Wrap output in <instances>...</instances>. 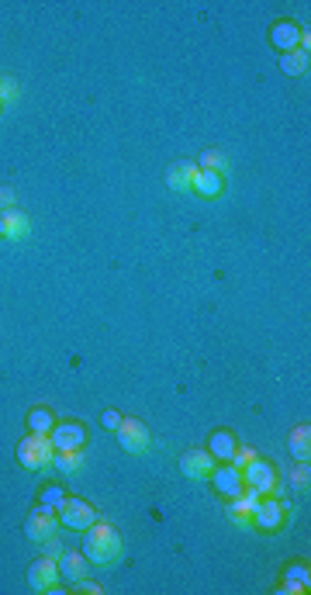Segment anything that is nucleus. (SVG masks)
I'll return each mask as SVG.
<instances>
[{
	"label": "nucleus",
	"mask_w": 311,
	"mask_h": 595,
	"mask_svg": "<svg viewBox=\"0 0 311 595\" xmlns=\"http://www.w3.org/2000/svg\"><path fill=\"white\" fill-rule=\"evenodd\" d=\"M80 464H83V450H70V454H59V450H56V454H52V468L63 471V474H73Z\"/></svg>",
	"instance_id": "nucleus-20"
},
{
	"label": "nucleus",
	"mask_w": 311,
	"mask_h": 595,
	"mask_svg": "<svg viewBox=\"0 0 311 595\" xmlns=\"http://www.w3.org/2000/svg\"><path fill=\"white\" fill-rule=\"evenodd\" d=\"M56 523H59L56 509H45V505H38V509L28 516V523H24V533H28V540H49V536L56 533Z\"/></svg>",
	"instance_id": "nucleus-9"
},
{
	"label": "nucleus",
	"mask_w": 311,
	"mask_h": 595,
	"mask_svg": "<svg viewBox=\"0 0 311 595\" xmlns=\"http://www.w3.org/2000/svg\"><path fill=\"white\" fill-rule=\"evenodd\" d=\"M280 70H284L287 77H305V70H308V52H301V49H294V52H284V59H280Z\"/></svg>",
	"instance_id": "nucleus-18"
},
{
	"label": "nucleus",
	"mask_w": 311,
	"mask_h": 595,
	"mask_svg": "<svg viewBox=\"0 0 311 595\" xmlns=\"http://www.w3.org/2000/svg\"><path fill=\"white\" fill-rule=\"evenodd\" d=\"M56 516H59V523H63V526H70V530H87V526H94V523H97L94 505H87L83 498H66V502L56 509Z\"/></svg>",
	"instance_id": "nucleus-3"
},
{
	"label": "nucleus",
	"mask_w": 311,
	"mask_h": 595,
	"mask_svg": "<svg viewBox=\"0 0 311 595\" xmlns=\"http://www.w3.org/2000/svg\"><path fill=\"white\" fill-rule=\"evenodd\" d=\"M52 447L59 454H70V450H83V440H87V429L77 426V422H56L52 433H49Z\"/></svg>",
	"instance_id": "nucleus-5"
},
{
	"label": "nucleus",
	"mask_w": 311,
	"mask_h": 595,
	"mask_svg": "<svg viewBox=\"0 0 311 595\" xmlns=\"http://www.w3.org/2000/svg\"><path fill=\"white\" fill-rule=\"evenodd\" d=\"M83 561H87V557H83L80 550H66V554H59V575H63L66 582H73V585H77V582L87 575Z\"/></svg>",
	"instance_id": "nucleus-13"
},
{
	"label": "nucleus",
	"mask_w": 311,
	"mask_h": 595,
	"mask_svg": "<svg viewBox=\"0 0 311 595\" xmlns=\"http://www.w3.org/2000/svg\"><path fill=\"white\" fill-rule=\"evenodd\" d=\"M221 173L218 170H198L194 173V184H191V191H198V194H205V198H218L221 194Z\"/></svg>",
	"instance_id": "nucleus-15"
},
{
	"label": "nucleus",
	"mask_w": 311,
	"mask_h": 595,
	"mask_svg": "<svg viewBox=\"0 0 311 595\" xmlns=\"http://www.w3.org/2000/svg\"><path fill=\"white\" fill-rule=\"evenodd\" d=\"M52 454H56V447H52L49 433H31V436H24L17 443V464L28 468V471L52 468Z\"/></svg>",
	"instance_id": "nucleus-2"
},
{
	"label": "nucleus",
	"mask_w": 311,
	"mask_h": 595,
	"mask_svg": "<svg viewBox=\"0 0 311 595\" xmlns=\"http://www.w3.org/2000/svg\"><path fill=\"white\" fill-rule=\"evenodd\" d=\"M52 426H56V419H52L49 408H31L28 412V429L31 433H52Z\"/></svg>",
	"instance_id": "nucleus-21"
},
{
	"label": "nucleus",
	"mask_w": 311,
	"mask_h": 595,
	"mask_svg": "<svg viewBox=\"0 0 311 595\" xmlns=\"http://www.w3.org/2000/svg\"><path fill=\"white\" fill-rule=\"evenodd\" d=\"M194 173H198V167H194V163H180V167H173V170H170V187H177V191H191Z\"/></svg>",
	"instance_id": "nucleus-19"
},
{
	"label": "nucleus",
	"mask_w": 311,
	"mask_h": 595,
	"mask_svg": "<svg viewBox=\"0 0 311 595\" xmlns=\"http://www.w3.org/2000/svg\"><path fill=\"white\" fill-rule=\"evenodd\" d=\"M80 547H83L80 554H83L87 561H94V564H111V561L121 554V536H118L114 526L94 523V526L83 530V543H80Z\"/></svg>",
	"instance_id": "nucleus-1"
},
{
	"label": "nucleus",
	"mask_w": 311,
	"mask_h": 595,
	"mask_svg": "<svg viewBox=\"0 0 311 595\" xmlns=\"http://www.w3.org/2000/svg\"><path fill=\"white\" fill-rule=\"evenodd\" d=\"M308 589V568L305 564H291L287 571H284V585H280V592L287 595H298Z\"/></svg>",
	"instance_id": "nucleus-16"
},
{
	"label": "nucleus",
	"mask_w": 311,
	"mask_h": 595,
	"mask_svg": "<svg viewBox=\"0 0 311 595\" xmlns=\"http://www.w3.org/2000/svg\"><path fill=\"white\" fill-rule=\"evenodd\" d=\"M242 485H246V488H256L260 495H263V492H273V488H277V471H273V464L253 457V461L242 468Z\"/></svg>",
	"instance_id": "nucleus-4"
},
{
	"label": "nucleus",
	"mask_w": 311,
	"mask_h": 595,
	"mask_svg": "<svg viewBox=\"0 0 311 595\" xmlns=\"http://www.w3.org/2000/svg\"><path fill=\"white\" fill-rule=\"evenodd\" d=\"M180 471H184L187 478H207V474L214 471V457H211L207 450H187V454L180 457Z\"/></svg>",
	"instance_id": "nucleus-10"
},
{
	"label": "nucleus",
	"mask_w": 311,
	"mask_h": 595,
	"mask_svg": "<svg viewBox=\"0 0 311 595\" xmlns=\"http://www.w3.org/2000/svg\"><path fill=\"white\" fill-rule=\"evenodd\" d=\"M270 42H273V49L294 52V49H298V42H301V28H298L294 21H277V24H273V31H270Z\"/></svg>",
	"instance_id": "nucleus-12"
},
{
	"label": "nucleus",
	"mask_w": 311,
	"mask_h": 595,
	"mask_svg": "<svg viewBox=\"0 0 311 595\" xmlns=\"http://www.w3.org/2000/svg\"><path fill=\"white\" fill-rule=\"evenodd\" d=\"M287 447H291V457H294V461H308V457H311V433H308V426H298V429L291 433Z\"/></svg>",
	"instance_id": "nucleus-17"
},
{
	"label": "nucleus",
	"mask_w": 311,
	"mask_h": 595,
	"mask_svg": "<svg viewBox=\"0 0 311 595\" xmlns=\"http://www.w3.org/2000/svg\"><path fill=\"white\" fill-rule=\"evenodd\" d=\"M14 94H17V87H14V84H3V80H0V104L14 100Z\"/></svg>",
	"instance_id": "nucleus-27"
},
{
	"label": "nucleus",
	"mask_w": 311,
	"mask_h": 595,
	"mask_svg": "<svg viewBox=\"0 0 311 595\" xmlns=\"http://www.w3.org/2000/svg\"><path fill=\"white\" fill-rule=\"evenodd\" d=\"M284 519H287V502L266 498V502H256V509H253V523L260 530H280Z\"/></svg>",
	"instance_id": "nucleus-7"
},
{
	"label": "nucleus",
	"mask_w": 311,
	"mask_h": 595,
	"mask_svg": "<svg viewBox=\"0 0 311 595\" xmlns=\"http://www.w3.org/2000/svg\"><path fill=\"white\" fill-rule=\"evenodd\" d=\"M63 502H66V495H63V488H59V485H45V488H42L38 505H45V509H59Z\"/></svg>",
	"instance_id": "nucleus-23"
},
{
	"label": "nucleus",
	"mask_w": 311,
	"mask_h": 595,
	"mask_svg": "<svg viewBox=\"0 0 311 595\" xmlns=\"http://www.w3.org/2000/svg\"><path fill=\"white\" fill-rule=\"evenodd\" d=\"M211 478H214V488H218L225 498L239 495V492L246 488V485H242V471L232 468V464H221L218 471H211Z\"/></svg>",
	"instance_id": "nucleus-11"
},
{
	"label": "nucleus",
	"mask_w": 311,
	"mask_h": 595,
	"mask_svg": "<svg viewBox=\"0 0 311 595\" xmlns=\"http://www.w3.org/2000/svg\"><path fill=\"white\" fill-rule=\"evenodd\" d=\"M207 454H211L214 461L228 464V461H232V454H235V436H232L228 429H218V433H211V447H207Z\"/></svg>",
	"instance_id": "nucleus-14"
},
{
	"label": "nucleus",
	"mask_w": 311,
	"mask_h": 595,
	"mask_svg": "<svg viewBox=\"0 0 311 595\" xmlns=\"http://www.w3.org/2000/svg\"><path fill=\"white\" fill-rule=\"evenodd\" d=\"M198 170H218V173H221V170H225V156H221L218 149H207L205 156H201V167H198Z\"/></svg>",
	"instance_id": "nucleus-24"
},
{
	"label": "nucleus",
	"mask_w": 311,
	"mask_h": 595,
	"mask_svg": "<svg viewBox=\"0 0 311 595\" xmlns=\"http://www.w3.org/2000/svg\"><path fill=\"white\" fill-rule=\"evenodd\" d=\"M77 589H80V592H87V595H97V592H101V589H97L94 582H83V578L77 582Z\"/></svg>",
	"instance_id": "nucleus-28"
},
{
	"label": "nucleus",
	"mask_w": 311,
	"mask_h": 595,
	"mask_svg": "<svg viewBox=\"0 0 311 595\" xmlns=\"http://www.w3.org/2000/svg\"><path fill=\"white\" fill-rule=\"evenodd\" d=\"M3 232L10 235V239H17V235H24L28 232V218L21 215V211H3Z\"/></svg>",
	"instance_id": "nucleus-22"
},
{
	"label": "nucleus",
	"mask_w": 311,
	"mask_h": 595,
	"mask_svg": "<svg viewBox=\"0 0 311 595\" xmlns=\"http://www.w3.org/2000/svg\"><path fill=\"white\" fill-rule=\"evenodd\" d=\"M0 204H10V191H0Z\"/></svg>",
	"instance_id": "nucleus-29"
},
{
	"label": "nucleus",
	"mask_w": 311,
	"mask_h": 595,
	"mask_svg": "<svg viewBox=\"0 0 311 595\" xmlns=\"http://www.w3.org/2000/svg\"><path fill=\"white\" fill-rule=\"evenodd\" d=\"M101 422H104V429H118V426H121V415H118L114 408H107V412L101 415Z\"/></svg>",
	"instance_id": "nucleus-26"
},
{
	"label": "nucleus",
	"mask_w": 311,
	"mask_h": 595,
	"mask_svg": "<svg viewBox=\"0 0 311 595\" xmlns=\"http://www.w3.org/2000/svg\"><path fill=\"white\" fill-rule=\"evenodd\" d=\"M0 235H7V232H3V215H0Z\"/></svg>",
	"instance_id": "nucleus-30"
},
{
	"label": "nucleus",
	"mask_w": 311,
	"mask_h": 595,
	"mask_svg": "<svg viewBox=\"0 0 311 595\" xmlns=\"http://www.w3.org/2000/svg\"><path fill=\"white\" fill-rule=\"evenodd\" d=\"M114 433H118V443H121L128 454H142V450L149 447V429H145L142 422H135V419H121V426H118Z\"/></svg>",
	"instance_id": "nucleus-8"
},
{
	"label": "nucleus",
	"mask_w": 311,
	"mask_h": 595,
	"mask_svg": "<svg viewBox=\"0 0 311 595\" xmlns=\"http://www.w3.org/2000/svg\"><path fill=\"white\" fill-rule=\"evenodd\" d=\"M253 457H256V454H253V450H239V447H235V454H232V461H228V464H232V468H239V471H242V468H246V464H249V461H253Z\"/></svg>",
	"instance_id": "nucleus-25"
},
{
	"label": "nucleus",
	"mask_w": 311,
	"mask_h": 595,
	"mask_svg": "<svg viewBox=\"0 0 311 595\" xmlns=\"http://www.w3.org/2000/svg\"><path fill=\"white\" fill-rule=\"evenodd\" d=\"M56 575H59L56 557H52V554H49V557H38V561L28 564V589H31V592H45V589L56 585Z\"/></svg>",
	"instance_id": "nucleus-6"
}]
</instances>
